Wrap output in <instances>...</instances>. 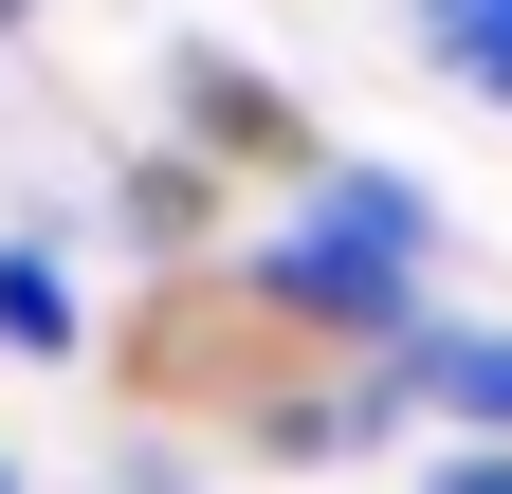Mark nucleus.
I'll return each mask as SVG.
<instances>
[{
    "instance_id": "f257e3e1",
    "label": "nucleus",
    "mask_w": 512,
    "mask_h": 494,
    "mask_svg": "<svg viewBox=\"0 0 512 494\" xmlns=\"http://www.w3.org/2000/svg\"><path fill=\"white\" fill-rule=\"evenodd\" d=\"M421 257H439L421 183H384V165H311V202L275 220L256 293H275L293 330H348V348H421Z\"/></svg>"
},
{
    "instance_id": "f03ea898",
    "label": "nucleus",
    "mask_w": 512,
    "mask_h": 494,
    "mask_svg": "<svg viewBox=\"0 0 512 494\" xmlns=\"http://www.w3.org/2000/svg\"><path fill=\"white\" fill-rule=\"evenodd\" d=\"M403 403H439V421H476V440H512V330H439V312H421Z\"/></svg>"
},
{
    "instance_id": "7ed1b4c3",
    "label": "nucleus",
    "mask_w": 512,
    "mask_h": 494,
    "mask_svg": "<svg viewBox=\"0 0 512 494\" xmlns=\"http://www.w3.org/2000/svg\"><path fill=\"white\" fill-rule=\"evenodd\" d=\"M0 348H74V275L37 238H0Z\"/></svg>"
},
{
    "instance_id": "20e7f679",
    "label": "nucleus",
    "mask_w": 512,
    "mask_h": 494,
    "mask_svg": "<svg viewBox=\"0 0 512 494\" xmlns=\"http://www.w3.org/2000/svg\"><path fill=\"white\" fill-rule=\"evenodd\" d=\"M421 37H439V55H458V74H476V92H512V0H421Z\"/></svg>"
},
{
    "instance_id": "39448f33",
    "label": "nucleus",
    "mask_w": 512,
    "mask_h": 494,
    "mask_svg": "<svg viewBox=\"0 0 512 494\" xmlns=\"http://www.w3.org/2000/svg\"><path fill=\"white\" fill-rule=\"evenodd\" d=\"M439 494H512V440H458V458H439Z\"/></svg>"
},
{
    "instance_id": "423d86ee",
    "label": "nucleus",
    "mask_w": 512,
    "mask_h": 494,
    "mask_svg": "<svg viewBox=\"0 0 512 494\" xmlns=\"http://www.w3.org/2000/svg\"><path fill=\"white\" fill-rule=\"evenodd\" d=\"M0 19H37V0H0Z\"/></svg>"
},
{
    "instance_id": "0eeeda50",
    "label": "nucleus",
    "mask_w": 512,
    "mask_h": 494,
    "mask_svg": "<svg viewBox=\"0 0 512 494\" xmlns=\"http://www.w3.org/2000/svg\"><path fill=\"white\" fill-rule=\"evenodd\" d=\"M0 494H19V476H0Z\"/></svg>"
}]
</instances>
